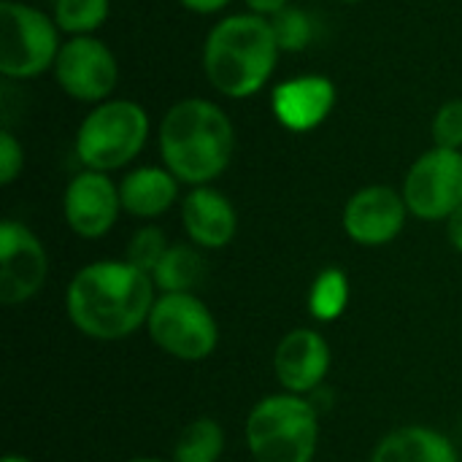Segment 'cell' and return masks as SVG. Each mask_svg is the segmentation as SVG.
Segmentation results:
<instances>
[{"instance_id": "obj_8", "label": "cell", "mask_w": 462, "mask_h": 462, "mask_svg": "<svg viewBox=\"0 0 462 462\" xmlns=\"http://www.w3.org/2000/svg\"><path fill=\"white\" fill-rule=\"evenodd\" d=\"M403 200L417 219H449L462 206V152L430 149L409 171L403 181Z\"/></svg>"}, {"instance_id": "obj_26", "label": "cell", "mask_w": 462, "mask_h": 462, "mask_svg": "<svg viewBox=\"0 0 462 462\" xmlns=\"http://www.w3.org/2000/svg\"><path fill=\"white\" fill-rule=\"evenodd\" d=\"M447 233H449V241H452V246L462 252V206L447 219Z\"/></svg>"}, {"instance_id": "obj_12", "label": "cell", "mask_w": 462, "mask_h": 462, "mask_svg": "<svg viewBox=\"0 0 462 462\" xmlns=\"http://www.w3.org/2000/svg\"><path fill=\"white\" fill-rule=\"evenodd\" d=\"M65 219L70 230L81 238H100L106 236L122 208L119 187L100 173V171H84L73 176V181L65 189Z\"/></svg>"}, {"instance_id": "obj_23", "label": "cell", "mask_w": 462, "mask_h": 462, "mask_svg": "<svg viewBox=\"0 0 462 462\" xmlns=\"http://www.w3.org/2000/svg\"><path fill=\"white\" fill-rule=\"evenodd\" d=\"M271 27L282 51H300L311 41V19L300 8H282L271 16Z\"/></svg>"}, {"instance_id": "obj_3", "label": "cell", "mask_w": 462, "mask_h": 462, "mask_svg": "<svg viewBox=\"0 0 462 462\" xmlns=\"http://www.w3.org/2000/svg\"><path fill=\"white\" fill-rule=\"evenodd\" d=\"M279 51L271 19L260 14H236L214 24L206 38V76L222 95L249 97L268 84Z\"/></svg>"}, {"instance_id": "obj_2", "label": "cell", "mask_w": 462, "mask_h": 462, "mask_svg": "<svg viewBox=\"0 0 462 462\" xmlns=\"http://www.w3.org/2000/svg\"><path fill=\"white\" fill-rule=\"evenodd\" d=\"M165 168L184 184L206 187L219 179L236 152V130L227 114L203 97L176 103L160 125Z\"/></svg>"}, {"instance_id": "obj_5", "label": "cell", "mask_w": 462, "mask_h": 462, "mask_svg": "<svg viewBox=\"0 0 462 462\" xmlns=\"http://www.w3.org/2000/svg\"><path fill=\"white\" fill-rule=\"evenodd\" d=\"M149 138V116L133 100L95 106L76 133V154L89 171H116L138 157Z\"/></svg>"}, {"instance_id": "obj_4", "label": "cell", "mask_w": 462, "mask_h": 462, "mask_svg": "<svg viewBox=\"0 0 462 462\" xmlns=\"http://www.w3.org/2000/svg\"><path fill=\"white\" fill-rule=\"evenodd\" d=\"M319 417L303 395H268L246 417V447L254 462H311Z\"/></svg>"}, {"instance_id": "obj_7", "label": "cell", "mask_w": 462, "mask_h": 462, "mask_svg": "<svg viewBox=\"0 0 462 462\" xmlns=\"http://www.w3.org/2000/svg\"><path fill=\"white\" fill-rule=\"evenodd\" d=\"M146 330L165 355L187 363L206 360L219 344L214 314L192 292H162L154 300Z\"/></svg>"}, {"instance_id": "obj_27", "label": "cell", "mask_w": 462, "mask_h": 462, "mask_svg": "<svg viewBox=\"0 0 462 462\" xmlns=\"http://www.w3.org/2000/svg\"><path fill=\"white\" fill-rule=\"evenodd\" d=\"M246 5L254 11V14H260V16H273L276 11H282V8H287V0H246Z\"/></svg>"}, {"instance_id": "obj_19", "label": "cell", "mask_w": 462, "mask_h": 462, "mask_svg": "<svg viewBox=\"0 0 462 462\" xmlns=\"http://www.w3.org/2000/svg\"><path fill=\"white\" fill-rule=\"evenodd\" d=\"M225 449V433L222 428L208 420H192L176 439L173 462H217Z\"/></svg>"}, {"instance_id": "obj_18", "label": "cell", "mask_w": 462, "mask_h": 462, "mask_svg": "<svg viewBox=\"0 0 462 462\" xmlns=\"http://www.w3.org/2000/svg\"><path fill=\"white\" fill-rule=\"evenodd\" d=\"M203 273H206V263L200 252L187 244H173L165 252L157 271L152 273V279L154 287L162 292H189L200 284Z\"/></svg>"}, {"instance_id": "obj_28", "label": "cell", "mask_w": 462, "mask_h": 462, "mask_svg": "<svg viewBox=\"0 0 462 462\" xmlns=\"http://www.w3.org/2000/svg\"><path fill=\"white\" fill-rule=\"evenodd\" d=\"M230 0H181V5H187L195 14H214L219 8H225Z\"/></svg>"}, {"instance_id": "obj_13", "label": "cell", "mask_w": 462, "mask_h": 462, "mask_svg": "<svg viewBox=\"0 0 462 462\" xmlns=\"http://www.w3.org/2000/svg\"><path fill=\"white\" fill-rule=\"evenodd\" d=\"M273 371L287 393L292 395L314 393L330 371V346L314 330L306 328L290 330L276 346Z\"/></svg>"}, {"instance_id": "obj_1", "label": "cell", "mask_w": 462, "mask_h": 462, "mask_svg": "<svg viewBox=\"0 0 462 462\" xmlns=\"http://www.w3.org/2000/svg\"><path fill=\"white\" fill-rule=\"evenodd\" d=\"M154 279L127 260H100L81 268L68 287L70 322L95 341H122L149 322Z\"/></svg>"}, {"instance_id": "obj_10", "label": "cell", "mask_w": 462, "mask_h": 462, "mask_svg": "<svg viewBox=\"0 0 462 462\" xmlns=\"http://www.w3.org/2000/svg\"><path fill=\"white\" fill-rule=\"evenodd\" d=\"M49 273V257L38 236L22 222L0 225V300L16 306L38 295Z\"/></svg>"}, {"instance_id": "obj_21", "label": "cell", "mask_w": 462, "mask_h": 462, "mask_svg": "<svg viewBox=\"0 0 462 462\" xmlns=\"http://www.w3.org/2000/svg\"><path fill=\"white\" fill-rule=\"evenodd\" d=\"M108 19V0H57L54 22L60 30L76 35H89Z\"/></svg>"}, {"instance_id": "obj_20", "label": "cell", "mask_w": 462, "mask_h": 462, "mask_svg": "<svg viewBox=\"0 0 462 462\" xmlns=\"http://www.w3.org/2000/svg\"><path fill=\"white\" fill-rule=\"evenodd\" d=\"M349 303V279L341 268H325L309 292V311L319 322H336Z\"/></svg>"}, {"instance_id": "obj_25", "label": "cell", "mask_w": 462, "mask_h": 462, "mask_svg": "<svg viewBox=\"0 0 462 462\" xmlns=\"http://www.w3.org/2000/svg\"><path fill=\"white\" fill-rule=\"evenodd\" d=\"M22 162H24V154H22L19 141L8 130H3L0 133V184H11L22 173Z\"/></svg>"}, {"instance_id": "obj_30", "label": "cell", "mask_w": 462, "mask_h": 462, "mask_svg": "<svg viewBox=\"0 0 462 462\" xmlns=\"http://www.w3.org/2000/svg\"><path fill=\"white\" fill-rule=\"evenodd\" d=\"M127 462H165V460H157V457H135V460H127Z\"/></svg>"}, {"instance_id": "obj_31", "label": "cell", "mask_w": 462, "mask_h": 462, "mask_svg": "<svg viewBox=\"0 0 462 462\" xmlns=\"http://www.w3.org/2000/svg\"><path fill=\"white\" fill-rule=\"evenodd\" d=\"M344 3H360V0H344Z\"/></svg>"}, {"instance_id": "obj_29", "label": "cell", "mask_w": 462, "mask_h": 462, "mask_svg": "<svg viewBox=\"0 0 462 462\" xmlns=\"http://www.w3.org/2000/svg\"><path fill=\"white\" fill-rule=\"evenodd\" d=\"M3 462H30V460H27V457H22V455H5Z\"/></svg>"}, {"instance_id": "obj_6", "label": "cell", "mask_w": 462, "mask_h": 462, "mask_svg": "<svg viewBox=\"0 0 462 462\" xmlns=\"http://www.w3.org/2000/svg\"><path fill=\"white\" fill-rule=\"evenodd\" d=\"M57 22L43 11L3 0L0 3V73L8 79H32L54 65L60 54Z\"/></svg>"}, {"instance_id": "obj_14", "label": "cell", "mask_w": 462, "mask_h": 462, "mask_svg": "<svg viewBox=\"0 0 462 462\" xmlns=\"http://www.w3.org/2000/svg\"><path fill=\"white\" fill-rule=\"evenodd\" d=\"M333 106L336 87L325 76H298L273 89V114L292 133L319 127Z\"/></svg>"}, {"instance_id": "obj_15", "label": "cell", "mask_w": 462, "mask_h": 462, "mask_svg": "<svg viewBox=\"0 0 462 462\" xmlns=\"http://www.w3.org/2000/svg\"><path fill=\"white\" fill-rule=\"evenodd\" d=\"M181 222L187 236L203 249L227 246L238 230V217L233 203L211 187H195L184 198Z\"/></svg>"}, {"instance_id": "obj_24", "label": "cell", "mask_w": 462, "mask_h": 462, "mask_svg": "<svg viewBox=\"0 0 462 462\" xmlns=\"http://www.w3.org/2000/svg\"><path fill=\"white\" fill-rule=\"evenodd\" d=\"M433 141L441 149L462 146V100H449L439 108L433 119Z\"/></svg>"}, {"instance_id": "obj_11", "label": "cell", "mask_w": 462, "mask_h": 462, "mask_svg": "<svg viewBox=\"0 0 462 462\" xmlns=\"http://www.w3.org/2000/svg\"><path fill=\"white\" fill-rule=\"evenodd\" d=\"M409 206L401 192L384 184L355 192L344 208V230L360 246H384L406 225Z\"/></svg>"}, {"instance_id": "obj_16", "label": "cell", "mask_w": 462, "mask_h": 462, "mask_svg": "<svg viewBox=\"0 0 462 462\" xmlns=\"http://www.w3.org/2000/svg\"><path fill=\"white\" fill-rule=\"evenodd\" d=\"M179 179L168 168H138L119 184L122 208L141 219L165 214L179 198Z\"/></svg>"}, {"instance_id": "obj_22", "label": "cell", "mask_w": 462, "mask_h": 462, "mask_svg": "<svg viewBox=\"0 0 462 462\" xmlns=\"http://www.w3.org/2000/svg\"><path fill=\"white\" fill-rule=\"evenodd\" d=\"M171 249V244L165 241V233L154 225L149 227H141L130 241H127V252H125V260L130 265H135L138 271L143 273H154L157 265L162 263L165 252Z\"/></svg>"}, {"instance_id": "obj_17", "label": "cell", "mask_w": 462, "mask_h": 462, "mask_svg": "<svg viewBox=\"0 0 462 462\" xmlns=\"http://www.w3.org/2000/svg\"><path fill=\"white\" fill-rule=\"evenodd\" d=\"M371 462H460L455 444L430 428H398L379 441Z\"/></svg>"}, {"instance_id": "obj_9", "label": "cell", "mask_w": 462, "mask_h": 462, "mask_svg": "<svg viewBox=\"0 0 462 462\" xmlns=\"http://www.w3.org/2000/svg\"><path fill=\"white\" fill-rule=\"evenodd\" d=\"M57 84L76 100L84 103H100L106 100L116 87V57L114 51L92 38V35H76L65 41L54 60Z\"/></svg>"}]
</instances>
